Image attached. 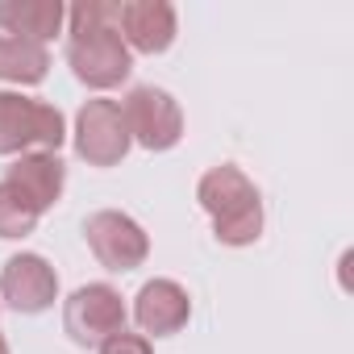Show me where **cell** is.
Wrapping results in <instances>:
<instances>
[{
	"instance_id": "1",
	"label": "cell",
	"mask_w": 354,
	"mask_h": 354,
	"mask_svg": "<svg viewBox=\"0 0 354 354\" xmlns=\"http://www.w3.org/2000/svg\"><path fill=\"white\" fill-rule=\"evenodd\" d=\"M67 63L80 84L88 88H117L133 71V55L117 34V5L113 0H84L67 9Z\"/></svg>"
},
{
	"instance_id": "2",
	"label": "cell",
	"mask_w": 354,
	"mask_h": 354,
	"mask_svg": "<svg viewBox=\"0 0 354 354\" xmlns=\"http://www.w3.org/2000/svg\"><path fill=\"white\" fill-rule=\"evenodd\" d=\"M201 209L213 217V234L225 246H250L263 234V201L259 188L250 184V175L238 171L234 162H221L205 171V180L196 188Z\"/></svg>"
},
{
	"instance_id": "3",
	"label": "cell",
	"mask_w": 354,
	"mask_h": 354,
	"mask_svg": "<svg viewBox=\"0 0 354 354\" xmlns=\"http://www.w3.org/2000/svg\"><path fill=\"white\" fill-rule=\"evenodd\" d=\"M67 138L63 113L46 100L0 92V154H59Z\"/></svg>"
},
{
	"instance_id": "4",
	"label": "cell",
	"mask_w": 354,
	"mask_h": 354,
	"mask_svg": "<svg viewBox=\"0 0 354 354\" xmlns=\"http://www.w3.org/2000/svg\"><path fill=\"white\" fill-rule=\"evenodd\" d=\"M121 113H125L129 142H138L146 150H171L175 142L184 138V113H180V104H175L171 92H162L154 84L129 88V96L121 100Z\"/></svg>"
},
{
	"instance_id": "5",
	"label": "cell",
	"mask_w": 354,
	"mask_h": 354,
	"mask_svg": "<svg viewBox=\"0 0 354 354\" xmlns=\"http://www.w3.org/2000/svg\"><path fill=\"white\" fill-rule=\"evenodd\" d=\"M125 300L109 283H84L63 304V329L75 346H104L113 333L125 329Z\"/></svg>"
},
{
	"instance_id": "6",
	"label": "cell",
	"mask_w": 354,
	"mask_h": 354,
	"mask_svg": "<svg viewBox=\"0 0 354 354\" xmlns=\"http://www.w3.org/2000/svg\"><path fill=\"white\" fill-rule=\"evenodd\" d=\"M84 238H88V250L96 254V263H100L104 271H117V275L142 267L146 254H150L146 230H142L133 217L117 213V209L92 213V217L84 221Z\"/></svg>"
},
{
	"instance_id": "7",
	"label": "cell",
	"mask_w": 354,
	"mask_h": 354,
	"mask_svg": "<svg viewBox=\"0 0 354 354\" xmlns=\"http://www.w3.org/2000/svg\"><path fill=\"white\" fill-rule=\"evenodd\" d=\"M75 154L88 167H117L129 154V129L117 100H88L75 117Z\"/></svg>"
},
{
	"instance_id": "8",
	"label": "cell",
	"mask_w": 354,
	"mask_h": 354,
	"mask_svg": "<svg viewBox=\"0 0 354 354\" xmlns=\"http://www.w3.org/2000/svg\"><path fill=\"white\" fill-rule=\"evenodd\" d=\"M0 296L17 313H42L59 296V275L42 254H13L0 271Z\"/></svg>"
},
{
	"instance_id": "9",
	"label": "cell",
	"mask_w": 354,
	"mask_h": 354,
	"mask_svg": "<svg viewBox=\"0 0 354 354\" xmlns=\"http://www.w3.org/2000/svg\"><path fill=\"white\" fill-rule=\"evenodd\" d=\"M117 34L138 55H162L175 42V9L167 0H125L117 5Z\"/></svg>"
},
{
	"instance_id": "10",
	"label": "cell",
	"mask_w": 354,
	"mask_h": 354,
	"mask_svg": "<svg viewBox=\"0 0 354 354\" xmlns=\"http://www.w3.org/2000/svg\"><path fill=\"white\" fill-rule=\"evenodd\" d=\"M188 317H192V300L175 279H150L133 296V321H138L142 337L146 333H154V337L180 333L188 325Z\"/></svg>"
},
{
	"instance_id": "11",
	"label": "cell",
	"mask_w": 354,
	"mask_h": 354,
	"mask_svg": "<svg viewBox=\"0 0 354 354\" xmlns=\"http://www.w3.org/2000/svg\"><path fill=\"white\" fill-rule=\"evenodd\" d=\"M5 184H9L26 205H34L38 213H46V209L59 205V196H63V188H67V167H63L59 154H21V158L9 162Z\"/></svg>"
},
{
	"instance_id": "12",
	"label": "cell",
	"mask_w": 354,
	"mask_h": 354,
	"mask_svg": "<svg viewBox=\"0 0 354 354\" xmlns=\"http://www.w3.org/2000/svg\"><path fill=\"white\" fill-rule=\"evenodd\" d=\"M67 21V9L59 0H0V30L9 38H26L46 46Z\"/></svg>"
},
{
	"instance_id": "13",
	"label": "cell",
	"mask_w": 354,
	"mask_h": 354,
	"mask_svg": "<svg viewBox=\"0 0 354 354\" xmlns=\"http://www.w3.org/2000/svg\"><path fill=\"white\" fill-rule=\"evenodd\" d=\"M46 71H50L46 46L0 34V80H9V84H42Z\"/></svg>"
},
{
	"instance_id": "14",
	"label": "cell",
	"mask_w": 354,
	"mask_h": 354,
	"mask_svg": "<svg viewBox=\"0 0 354 354\" xmlns=\"http://www.w3.org/2000/svg\"><path fill=\"white\" fill-rule=\"evenodd\" d=\"M38 217L42 213L34 205H26L5 180H0V238H26V234H34Z\"/></svg>"
},
{
	"instance_id": "15",
	"label": "cell",
	"mask_w": 354,
	"mask_h": 354,
	"mask_svg": "<svg viewBox=\"0 0 354 354\" xmlns=\"http://www.w3.org/2000/svg\"><path fill=\"white\" fill-rule=\"evenodd\" d=\"M100 354H150V337H142V333H113L104 346H96Z\"/></svg>"
},
{
	"instance_id": "16",
	"label": "cell",
	"mask_w": 354,
	"mask_h": 354,
	"mask_svg": "<svg viewBox=\"0 0 354 354\" xmlns=\"http://www.w3.org/2000/svg\"><path fill=\"white\" fill-rule=\"evenodd\" d=\"M0 354H9V342H5V337H0Z\"/></svg>"
}]
</instances>
